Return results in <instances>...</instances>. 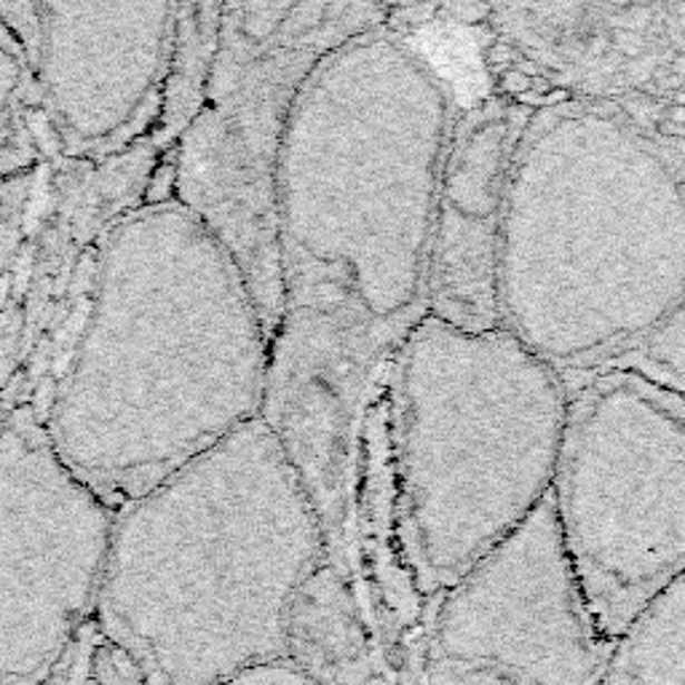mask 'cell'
Masks as SVG:
<instances>
[{
  "label": "cell",
  "instance_id": "52a82bcc",
  "mask_svg": "<svg viewBox=\"0 0 685 685\" xmlns=\"http://www.w3.org/2000/svg\"><path fill=\"white\" fill-rule=\"evenodd\" d=\"M389 9L362 3H225L202 105L179 137L175 202L234 255L276 335L287 290L276 238V164L297 91Z\"/></svg>",
  "mask_w": 685,
  "mask_h": 685
},
{
  "label": "cell",
  "instance_id": "30bf717a",
  "mask_svg": "<svg viewBox=\"0 0 685 685\" xmlns=\"http://www.w3.org/2000/svg\"><path fill=\"white\" fill-rule=\"evenodd\" d=\"M179 6L32 3V57L70 153L105 150L137 124L175 65Z\"/></svg>",
  "mask_w": 685,
  "mask_h": 685
},
{
  "label": "cell",
  "instance_id": "ba28073f",
  "mask_svg": "<svg viewBox=\"0 0 685 685\" xmlns=\"http://www.w3.org/2000/svg\"><path fill=\"white\" fill-rule=\"evenodd\" d=\"M118 509L57 456L43 421L0 431V685H51L95 622Z\"/></svg>",
  "mask_w": 685,
  "mask_h": 685
},
{
  "label": "cell",
  "instance_id": "ac0fdd59",
  "mask_svg": "<svg viewBox=\"0 0 685 685\" xmlns=\"http://www.w3.org/2000/svg\"><path fill=\"white\" fill-rule=\"evenodd\" d=\"M225 685H316L305 672H301L295 664L284 662H271L261 664V667L244 669L242 675L231 677Z\"/></svg>",
  "mask_w": 685,
  "mask_h": 685
},
{
  "label": "cell",
  "instance_id": "5bb4252c",
  "mask_svg": "<svg viewBox=\"0 0 685 685\" xmlns=\"http://www.w3.org/2000/svg\"><path fill=\"white\" fill-rule=\"evenodd\" d=\"M595 685H685V570L618 637Z\"/></svg>",
  "mask_w": 685,
  "mask_h": 685
},
{
  "label": "cell",
  "instance_id": "7c38bea8",
  "mask_svg": "<svg viewBox=\"0 0 685 685\" xmlns=\"http://www.w3.org/2000/svg\"><path fill=\"white\" fill-rule=\"evenodd\" d=\"M534 112L490 97L456 118L439 179L425 314L469 332L501 327L498 261L511 158Z\"/></svg>",
  "mask_w": 685,
  "mask_h": 685
},
{
  "label": "cell",
  "instance_id": "cb8c5ba5",
  "mask_svg": "<svg viewBox=\"0 0 685 685\" xmlns=\"http://www.w3.org/2000/svg\"><path fill=\"white\" fill-rule=\"evenodd\" d=\"M675 25H677V30L683 32V38H685V3H681V6H675Z\"/></svg>",
  "mask_w": 685,
  "mask_h": 685
},
{
  "label": "cell",
  "instance_id": "277c9868",
  "mask_svg": "<svg viewBox=\"0 0 685 685\" xmlns=\"http://www.w3.org/2000/svg\"><path fill=\"white\" fill-rule=\"evenodd\" d=\"M685 301V183L600 108L525 124L503 202L501 327L557 372L632 354Z\"/></svg>",
  "mask_w": 685,
  "mask_h": 685
},
{
  "label": "cell",
  "instance_id": "4fadbf2b",
  "mask_svg": "<svg viewBox=\"0 0 685 685\" xmlns=\"http://www.w3.org/2000/svg\"><path fill=\"white\" fill-rule=\"evenodd\" d=\"M287 662L316 685H370L375 643L354 595L335 565L324 562L290 605L284 627Z\"/></svg>",
  "mask_w": 685,
  "mask_h": 685
},
{
  "label": "cell",
  "instance_id": "9c48e42d",
  "mask_svg": "<svg viewBox=\"0 0 685 685\" xmlns=\"http://www.w3.org/2000/svg\"><path fill=\"white\" fill-rule=\"evenodd\" d=\"M608 654L547 498L434 597L421 685H595Z\"/></svg>",
  "mask_w": 685,
  "mask_h": 685
},
{
  "label": "cell",
  "instance_id": "6da1fadb",
  "mask_svg": "<svg viewBox=\"0 0 685 685\" xmlns=\"http://www.w3.org/2000/svg\"><path fill=\"white\" fill-rule=\"evenodd\" d=\"M271 343L225 244L175 198L143 206L99 249L46 434L121 509L261 418Z\"/></svg>",
  "mask_w": 685,
  "mask_h": 685
},
{
  "label": "cell",
  "instance_id": "7a4b0ae2",
  "mask_svg": "<svg viewBox=\"0 0 685 685\" xmlns=\"http://www.w3.org/2000/svg\"><path fill=\"white\" fill-rule=\"evenodd\" d=\"M330 560L314 498L257 418L118 509L95 624L143 685H225L287 658L290 605Z\"/></svg>",
  "mask_w": 685,
  "mask_h": 685
},
{
  "label": "cell",
  "instance_id": "d6986e66",
  "mask_svg": "<svg viewBox=\"0 0 685 685\" xmlns=\"http://www.w3.org/2000/svg\"><path fill=\"white\" fill-rule=\"evenodd\" d=\"M439 14L456 25H482L493 17V6L480 3V0H461V3L439 6Z\"/></svg>",
  "mask_w": 685,
  "mask_h": 685
},
{
  "label": "cell",
  "instance_id": "44dd1931",
  "mask_svg": "<svg viewBox=\"0 0 685 685\" xmlns=\"http://www.w3.org/2000/svg\"><path fill=\"white\" fill-rule=\"evenodd\" d=\"M488 62L493 65V68H501V72L503 70H509V68H515L517 65V51H515V46H509V43H493V49L488 51Z\"/></svg>",
  "mask_w": 685,
  "mask_h": 685
},
{
  "label": "cell",
  "instance_id": "ffe728a7",
  "mask_svg": "<svg viewBox=\"0 0 685 685\" xmlns=\"http://www.w3.org/2000/svg\"><path fill=\"white\" fill-rule=\"evenodd\" d=\"M496 84H498V91H501L503 97L511 99V102H517V99L525 97L530 89H534V76H528V72L520 70L515 65V68L498 72Z\"/></svg>",
  "mask_w": 685,
  "mask_h": 685
},
{
  "label": "cell",
  "instance_id": "8fae6325",
  "mask_svg": "<svg viewBox=\"0 0 685 685\" xmlns=\"http://www.w3.org/2000/svg\"><path fill=\"white\" fill-rule=\"evenodd\" d=\"M408 332L385 330L351 311L290 305L271 343L261 418L314 498L330 534L341 515L354 410L368 370Z\"/></svg>",
  "mask_w": 685,
  "mask_h": 685
},
{
  "label": "cell",
  "instance_id": "8992f818",
  "mask_svg": "<svg viewBox=\"0 0 685 685\" xmlns=\"http://www.w3.org/2000/svg\"><path fill=\"white\" fill-rule=\"evenodd\" d=\"M551 507L591 627L614 648L685 570V399L610 362L568 389Z\"/></svg>",
  "mask_w": 685,
  "mask_h": 685
},
{
  "label": "cell",
  "instance_id": "2e32d148",
  "mask_svg": "<svg viewBox=\"0 0 685 685\" xmlns=\"http://www.w3.org/2000/svg\"><path fill=\"white\" fill-rule=\"evenodd\" d=\"M65 675H68L65 685H143V677H139L131 658L121 648H116L97 629L95 622L86 627L81 640H78Z\"/></svg>",
  "mask_w": 685,
  "mask_h": 685
},
{
  "label": "cell",
  "instance_id": "e0dca14e",
  "mask_svg": "<svg viewBox=\"0 0 685 685\" xmlns=\"http://www.w3.org/2000/svg\"><path fill=\"white\" fill-rule=\"evenodd\" d=\"M19 81H22V59L17 55L9 25L0 17V150H3L6 137H9L11 105H14Z\"/></svg>",
  "mask_w": 685,
  "mask_h": 685
},
{
  "label": "cell",
  "instance_id": "9a60e30c",
  "mask_svg": "<svg viewBox=\"0 0 685 685\" xmlns=\"http://www.w3.org/2000/svg\"><path fill=\"white\" fill-rule=\"evenodd\" d=\"M616 362L648 372L650 378H656L658 383L685 399V301L632 354L616 359Z\"/></svg>",
  "mask_w": 685,
  "mask_h": 685
},
{
  "label": "cell",
  "instance_id": "603a6c76",
  "mask_svg": "<svg viewBox=\"0 0 685 685\" xmlns=\"http://www.w3.org/2000/svg\"><path fill=\"white\" fill-rule=\"evenodd\" d=\"M549 91H555V81H551V78H547L541 72V76H536L534 78V89L528 91V95H534V97H547Z\"/></svg>",
  "mask_w": 685,
  "mask_h": 685
},
{
  "label": "cell",
  "instance_id": "5b68a950",
  "mask_svg": "<svg viewBox=\"0 0 685 685\" xmlns=\"http://www.w3.org/2000/svg\"><path fill=\"white\" fill-rule=\"evenodd\" d=\"M391 385L399 547L434 600L549 498L568 383L507 327L423 314L397 345Z\"/></svg>",
  "mask_w": 685,
  "mask_h": 685
},
{
  "label": "cell",
  "instance_id": "7402d4cb",
  "mask_svg": "<svg viewBox=\"0 0 685 685\" xmlns=\"http://www.w3.org/2000/svg\"><path fill=\"white\" fill-rule=\"evenodd\" d=\"M664 118H667L669 126H677V129H685V105H683V102L669 105L667 112H664Z\"/></svg>",
  "mask_w": 685,
  "mask_h": 685
},
{
  "label": "cell",
  "instance_id": "3957f363",
  "mask_svg": "<svg viewBox=\"0 0 685 685\" xmlns=\"http://www.w3.org/2000/svg\"><path fill=\"white\" fill-rule=\"evenodd\" d=\"M452 126L448 86L389 25L319 59L292 102L276 164L287 309L351 311L397 332L425 314Z\"/></svg>",
  "mask_w": 685,
  "mask_h": 685
}]
</instances>
